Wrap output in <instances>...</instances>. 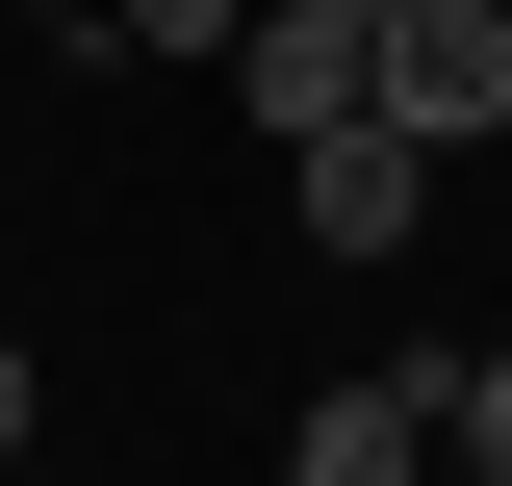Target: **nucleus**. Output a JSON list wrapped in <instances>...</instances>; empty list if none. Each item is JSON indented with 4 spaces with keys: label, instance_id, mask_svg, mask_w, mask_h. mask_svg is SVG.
<instances>
[{
    "label": "nucleus",
    "instance_id": "3",
    "mask_svg": "<svg viewBox=\"0 0 512 486\" xmlns=\"http://www.w3.org/2000/svg\"><path fill=\"white\" fill-rule=\"evenodd\" d=\"M384 103L436 128V154H461V128H512V0H384Z\"/></svg>",
    "mask_w": 512,
    "mask_h": 486
},
{
    "label": "nucleus",
    "instance_id": "7",
    "mask_svg": "<svg viewBox=\"0 0 512 486\" xmlns=\"http://www.w3.org/2000/svg\"><path fill=\"white\" fill-rule=\"evenodd\" d=\"M26 26H103V0H26Z\"/></svg>",
    "mask_w": 512,
    "mask_h": 486
},
{
    "label": "nucleus",
    "instance_id": "4",
    "mask_svg": "<svg viewBox=\"0 0 512 486\" xmlns=\"http://www.w3.org/2000/svg\"><path fill=\"white\" fill-rule=\"evenodd\" d=\"M436 410H461V359H359L333 410H282V461H308V486H410V461H436Z\"/></svg>",
    "mask_w": 512,
    "mask_h": 486
},
{
    "label": "nucleus",
    "instance_id": "5",
    "mask_svg": "<svg viewBox=\"0 0 512 486\" xmlns=\"http://www.w3.org/2000/svg\"><path fill=\"white\" fill-rule=\"evenodd\" d=\"M436 461H487V486H512V359H461V410H436Z\"/></svg>",
    "mask_w": 512,
    "mask_h": 486
},
{
    "label": "nucleus",
    "instance_id": "2",
    "mask_svg": "<svg viewBox=\"0 0 512 486\" xmlns=\"http://www.w3.org/2000/svg\"><path fill=\"white\" fill-rule=\"evenodd\" d=\"M231 103H256V128L384 103V0H256V26H231Z\"/></svg>",
    "mask_w": 512,
    "mask_h": 486
},
{
    "label": "nucleus",
    "instance_id": "6",
    "mask_svg": "<svg viewBox=\"0 0 512 486\" xmlns=\"http://www.w3.org/2000/svg\"><path fill=\"white\" fill-rule=\"evenodd\" d=\"M26 410H52V384H26V333H0V461H26Z\"/></svg>",
    "mask_w": 512,
    "mask_h": 486
},
{
    "label": "nucleus",
    "instance_id": "1",
    "mask_svg": "<svg viewBox=\"0 0 512 486\" xmlns=\"http://www.w3.org/2000/svg\"><path fill=\"white\" fill-rule=\"evenodd\" d=\"M282 205H308L333 256H410V231H436V128H410V103H333V128H282Z\"/></svg>",
    "mask_w": 512,
    "mask_h": 486
}]
</instances>
